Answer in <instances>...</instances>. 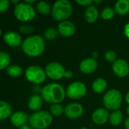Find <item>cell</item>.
I'll return each instance as SVG.
<instances>
[{"instance_id":"obj_1","label":"cell","mask_w":129,"mask_h":129,"mask_svg":"<svg viewBox=\"0 0 129 129\" xmlns=\"http://www.w3.org/2000/svg\"><path fill=\"white\" fill-rule=\"evenodd\" d=\"M22 50L29 57H38L45 50L46 42L40 35H33L26 38L21 44Z\"/></svg>"},{"instance_id":"obj_2","label":"cell","mask_w":129,"mask_h":129,"mask_svg":"<svg viewBox=\"0 0 129 129\" xmlns=\"http://www.w3.org/2000/svg\"><path fill=\"white\" fill-rule=\"evenodd\" d=\"M66 91L62 85L56 82L45 85L41 91V97L47 103L54 104L62 102L65 98Z\"/></svg>"},{"instance_id":"obj_3","label":"cell","mask_w":129,"mask_h":129,"mask_svg":"<svg viewBox=\"0 0 129 129\" xmlns=\"http://www.w3.org/2000/svg\"><path fill=\"white\" fill-rule=\"evenodd\" d=\"M72 11V5L69 1L59 0L53 4L51 14L56 20L62 22L68 20V18L71 17Z\"/></svg>"},{"instance_id":"obj_4","label":"cell","mask_w":129,"mask_h":129,"mask_svg":"<svg viewBox=\"0 0 129 129\" xmlns=\"http://www.w3.org/2000/svg\"><path fill=\"white\" fill-rule=\"evenodd\" d=\"M52 122V114L46 110H40L30 116L29 124L32 128L45 129Z\"/></svg>"},{"instance_id":"obj_5","label":"cell","mask_w":129,"mask_h":129,"mask_svg":"<svg viewBox=\"0 0 129 129\" xmlns=\"http://www.w3.org/2000/svg\"><path fill=\"white\" fill-rule=\"evenodd\" d=\"M122 103V93L116 89H111L106 92L103 98V104L106 110H118Z\"/></svg>"},{"instance_id":"obj_6","label":"cell","mask_w":129,"mask_h":129,"mask_svg":"<svg viewBox=\"0 0 129 129\" xmlns=\"http://www.w3.org/2000/svg\"><path fill=\"white\" fill-rule=\"evenodd\" d=\"M14 14L21 21H29L33 20L36 16L34 8L26 2H20L15 5L14 8Z\"/></svg>"},{"instance_id":"obj_7","label":"cell","mask_w":129,"mask_h":129,"mask_svg":"<svg viewBox=\"0 0 129 129\" xmlns=\"http://www.w3.org/2000/svg\"><path fill=\"white\" fill-rule=\"evenodd\" d=\"M27 79L33 84H41L46 80L45 70L37 65H31L27 67L24 72Z\"/></svg>"},{"instance_id":"obj_8","label":"cell","mask_w":129,"mask_h":129,"mask_svg":"<svg viewBox=\"0 0 129 129\" xmlns=\"http://www.w3.org/2000/svg\"><path fill=\"white\" fill-rule=\"evenodd\" d=\"M87 88L86 85L84 82L78 81L71 83L65 90L66 95L69 98L74 100L81 99L84 97L87 94Z\"/></svg>"},{"instance_id":"obj_9","label":"cell","mask_w":129,"mask_h":129,"mask_svg":"<svg viewBox=\"0 0 129 129\" xmlns=\"http://www.w3.org/2000/svg\"><path fill=\"white\" fill-rule=\"evenodd\" d=\"M65 71L63 65L58 62H51L45 67L46 76L53 80H59L64 77Z\"/></svg>"},{"instance_id":"obj_10","label":"cell","mask_w":129,"mask_h":129,"mask_svg":"<svg viewBox=\"0 0 129 129\" xmlns=\"http://www.w3.org/2000/svg\"><path fill=\"white\" fill-rule=\"evenodd\" d=\"M65 115L70 119L80 118L84 113V107L78 103H70L65 107Z\"/></svg>"},{"instance_id":"obj_11","label":"cell","mask_w":129,"mask_h":129,"mask_svg":"<svg viewBox=\"0 0 129 129\" xmlns=\"http://www.w3.org/2000/svg\"><path fill=\"white\" fill-rule=\"evenodd\" d=\"M113 71L119 77H125L129 74L128 63L124 59H118L113 64Z\"/></svg>"},{"instance_id":"obj_12","label":"cell","mask_w":129,"mask_h":129,"mask_svg":"<svg viewBox=\"0 0 129 129\" xmlns=\"http://www.w3.org/2000/svg\"><path fill=\"white\" fill-rule=\"evenodd\" d=\"M109 113L106 108H98L96 109L92 114L93 122L99 125L106 124L109 119Z\"/></svg>"},{"instance_id":"obj_13","label":"cell","mask_w":129,"mask_h":129,"mask_svg":"<svg viewBox=\"0 0 129 129\" xmlns=\"http://www.w3.org/2000/svg\"><path fill=\"white\" fill-rule=\"evenodd\" d=\"M58 32L64 37H71L76 32L75 25L69 20H65L58 25Z\"/></svg>"},{"instance_id":"obj_14","label":"cell","mask_w":129,"mask_h":129,"mask_svg":"<svg viewBox=\"0 0 129 129\" xmlns=\"http://www.w3.org/2000/svg\"><path fill=\"white\" fill-rule=\"evenodd\" d=\"M98 63L97 60L92 57H87L84 59L79 65V69L81 73L84 74L93 73L97 68Z\"/></svg>"},{"instance_id":"obj_15","label":"cell","mask_w":129,"mask_h":129,"mask_svg":"<svg viewBox=\"0 0 129 129\" xmlns=\"http://www.w3.org/2000/svg\"><path fill=\"white\" fill-rule=\"evenodd\" d=\"M4 42L9 46L17 47L22 44V37L14 31H8L3 36Z\"/></svg>"},{"instance_id":"obj_16","label":"cell","mask_w":129,"mask_h":129,"mask_svg":"<svg viewBox=\"0 0 129 129\" xmlns=\"http://www.w3.org/2000/svg\"><path fill=\"white\" fill-rule=\"evenodd\" d=\"M29 115L23 111H16L10 116V120L14 126L20 128L25 125L27 122H29Z\"/></svg>"},{"instance_id":"obj_17","label":"cell","mask_w":129,"mask_h":129,"mask_svg":"<svg viewBox=\"0 0 129 129\" xmlns=\"http://www.w3.org/2000/svg\"><path fill=\"white\" fill-rule=\"evenodd\" d=\"M43 105V99L39 94H33L28 99L27 106L33 111H35V112L40 111Z\"/></svg>"},{"instance_id":"obj_18","label":"cell","mask_w":129,"mask_h":129,"mask_svg":"<svg viewBox=\"0 0 129 129\" xmlns=\"http://www.w3.org/2000/svg\"><path fill=\"white\" fill-rule=\"evenodd\" d=\"M99 17L98 8L94 5H90L84 11V19L87 23H93L97 20Z\"/></svg>"},{"instance_id":"obj_19","label":"cell","mask_w":129,"mask_h":129,"mask_svg":"<svg viewBox=\"0 0 129 129\" xmlns=\"http://www.w3.org/2000/svg\"><path fill=\"white\" fill-rule=\"evenodd\" d=\"M116 13L119 15H126L129 13V0H119L114 6Z\"/></svg>"},{"instance_id":"obj_20","label":"cell","mask_w":129,"mask_h":129,"mask_svg":"<svg viewBox=\"0 0 129 129\" xmlns=\"http://www.w3.org/2000/svg\"><path fill=\"white\" fill-rule=\"evenodd\" d=\"M11 114L12 109L11 105L5 101H0V120L8 118Z\"/></svg>"},{"instance_id":"obj_21","label":"cell","mask_w":129,"mask_h":129,"mask_svg":"<svg viewBox=\"0 0 129 129\" xmlns=\"http://www.w3.org/2000/svg\"><path fill=\"white\" fill-rule=\"evenodd\" d=\"M92 88L95 93L101 94L107 88V82L103 78H98L94 81L92 84Z\"/></svg>"},{"instance_id":"obj_22","label":"cell","mask_w":129,"mask_h":129,"mask_svg":"<svg viewBox=\"0 0 129 129\" xmlns=\"http://www.w3.org/2000/svg\"><path fill=\"white\" fill-rule=\"evenodd\" d=\"M123 120V114L122 112L119 110L113 111L110 116H109V122L113 126H118L119 125Z\"/></svg>"},{"instance_id":"obj_23","label":"cell","mask_w":129,"mask_h":129,"mask_svg":"<svg viewBox=\"0 0 129 129\" xmlns=\"http://www.w3.org/2000/svg\"><path fill=\"white\" fill-rule=\"evenodd\" d=\"M23 68L17 64H12L7 67V73L11 77H18L23 73Z\"/></svg>"},{"instance_id":"obj_24","label":"cell","mask_w":129,"mask_h":129,"mask_svg":"<svg viewBox=\"0 0 129 129\" xmlns=\"http://www.w3.org/2000/svg\"><path fill=\"white\" fill-rule=\"evenodd\" d=\"M36 8L39 13H40L41 14H44V15H46L51 13V10H52L50 8L49 5L44 1L37 2L36 5Z\"/></svg>"},{"instance_id":"obj_25","label":"cell","mask_w":129,"mask_h":129,"mask_svg":"<svg viewBox=\"0 0 129 129\" xmlns=\"http://www.w3.org/2000/svg\"><path fill=\"white\" fill-rule=\"evenodd\" d=\"M50 113L54 116H60L65 113V108L60 104H52L49 109Z\"/></svg>"},{"instance_id":"obj_26","label":"cell","mask_w":129,"mask_h":129,"mask_svg":"<svg viewBox=\"0 0 129 129\" xmlns=\"http://www.w3.org/2000/svg\"><path fill=\"white\" fill-rule=\"evenodd\" d=\"M11 61L10 54L5 51H0V70L9 66Z\"/></svg>"},{"instance_id":"obj_27","label":"cell","mask_w":129,"mask_h":129,"mask_svg":"<svg viewBox=\"0 0 129 129\" xmlns=\"http://www.w3.org/2000/svg\"><path fill=\"white\" fill-rule=\"evenodd\" d=\"M58 34H59L58 29H56V28H53V27H49V28L46 29L44 31V33H43L45 39H46L48 40H53V39H56L58 36Z\"/></svg>"},{"instance_id":"obj_28","label":"cell","mask_w":129,"mask_h":129,"mask_svg":"<svg viewBox=\"0 0 129 129\" xmlns=\"http://www.w3.org/2000/svg\"><path fill=\"white\" fill-rule=\"evenodd\" d=\"M116 11L114 10V8H110V7H106L104 8L102 11H101V17L103 20H111L112 18H113V17L115 16Z\"/></svg>"},{"instance_id":"obj_29","label":"cell","mask_w":129,"mask_h":129,"mask_svg":"<svg viewBox=\"0 0 129 129\" xmlns=\"http://www.w3.org/2000/svg\"><path fill=\"white\" fill-rule=\"evenodd\" d=\"M104 57H105V59L109 62V63H114L117 59V54L114 51H112V50H109L107 51L105 54H104Z\"/></svg>"},{"instance_id":"obj_30","label":"cell","mask_w":129,"mask_h":129,"mask_svg":"<svg viewBox=\"0 0 129 129\" xmlns=\"http://www.w3.org/2000/svg\"><path fill=\"white\" fill-rule=\"evenodd\" d=\"M33 31H34V27L31 25L25 24L20 26V32L22 33L29 34V33H32Z\"/></svg>"},{"instance_id":"obj_31","label":"cell","mask_w":129,"mask_h":129,"mask_svg":"<svg viewBox=\"0 0 129 129\" xmlns=\"http://www.w3.org/2000/svg\"><path fill=\"white\" fill-rule=\"evenodd\" d=\"M8 6H9L8 0H0V13H2L5 11H6Z\"/></svg>"},{"instance_id":"obj_32","label":"cell","mask_w":129,"mask_h":129,"mask_svg":"<svg viewBox=\"0 0 129 129\" xmlns=\"http://www.w3.org/2000/svg\"><path fill=\"white\" fill-rule=\"evenodd\" d=\"M76 2L81 5V6H90V5H93V3H94V1L93 0H77Z\"/></svg>"},{"instance_id":"obj_33","label":"cell","mask_w":129,"mask_h":129,"mask_svg":"<svg viewBox=\"0 0 129 129\" xmlns=\"http://www.w3.org/2000/svg\"><path fill=\"white\" fill-rule=\"evenodd\" d=\"M73 76H74V74H73V72L71 70H66L65 73L64 77L66 79H71L73 77Z\"/></svg>"},{"instance_id":"obj_34","label":"cell","mask_w":129,"mask_h":129,"mask_svg":"<svg viewBox=\"0 0 129 129\" xmlns=\"http://www.w3.org/2000/svg\"><path fill=\"white\" fill-rule=\"evenodd\" d=\"M42 89H43V88H41L39 85H36L33 88V91L36 93V94H38V93H40V94H41Z\"/></svg>"},{"instance_id":"obj_35","label":"cell","mask_w":129,"mask_h":129,"mask_svg":"<svg viewBox=\"0 0 129 129\" xmlns=\"http://www.w3.org/2000/svg\"><path fill=\"white\" fill-rule=\"evenodd\" d=\"M124 33L125 35V36L129 39V22L127 23L124 27Z\"/></svg>"},{"instance_id":"obj_36","label":"cell","mask_w":129,"mask_h":129,"mask_svg":"<svg viewBox=\"0 0 129 129\" xmlns=\"http://www.w3.org/2000/svg\"><path fill=\"white\" fill-rule=\"evenodd\" d=\"M18 129H32V128L30 127V125H27V124H25V125H24L21 126L20 128H18Z\"/></svg>"},{"instance_id":"obj_37","label":"cell","mask_w":129,"mask_h":129,"mask_svg":"<svg viewBox=\"0 0 129 129\" xmlns=\"http://www.w3.org/2000/svg\"><path fill=\"white\" fill-rule=\"evenodd\" d=\"M99 57V53L97 52V51H94V52H93V54H92V58H94V59H95V60H97V58Z\"/></svg>"},{"instance_id":"obj_38","label":"cell","mask_w":129,"mask_h":129,"mask_svg":"<svg viewBox=\"0 0 129 129\" xmlns=\"http://www.w3.org/2000/svg\"><path fill=\"white\" fill-rule=\"evenodd\" d=\"M125 127L126 129H129V117L125 121Z\"/></svg>"},{"instance_id":"obj_39","label":"cell","mask_w":129,"mask_h":129,"mask_svg":"<svg viewBox=\"0 0 129 129\" xmlns=\"http://www.w3.org/2000/svg\"><path fill=\"white\" fill-rule=\"evenodd\" d=\"M35 2H36L35 0H24V2H26L27 4H29V5H30V4H32V3H33Z\"/></svg>"},{"instance_id":"obj_40","label":"cell","mask_w":129,"mask_h":129,"mask_svg":"<svg viewBox=\"0 0 129 129\" xmlns=\"http://www.w3.org/2000/svg\"><path fill=\"white\" fill-rule=\"evenodd\" d=\"M125 101H126V102L129 104V91L127 93V94L125 96Z\"/></svg>"},{"instance_id":"obj_41","label":"cell","mask_w":129,"mask_h":129,"mask_svg":"<svg viewBox=\"0 0 129 129\" xmlns=\"http://www.w3.org/2000/svg\"><path fill=\"white\" fill-rule=\"evenodd\" d=\"M11 2L12 3H14V4H16V5H17L18 3H20V1L19 0H11Z\"/></svg>"},{"instance_id":"obj_42","label":"cell","mask_w":129,"mask_h":129,"mask_svg":"<svg viewBox=\"0 0 129 129\" xmlns=\"http://www.w3.org/2000/svg\"><path fill=\"white\" fill-rule=\"evenodd\" d=\"M94 2H95L97 4H99V3H102L103 1L102 0H95V1H94Z\"/></svg>"},{"instance_id":"obj_43","label":"cell","mask_w":129,"mask_h":129,"mask_svg":"<svg viewBox=\"0 0 129 129\" xmlns=\"http://www.w3.org/2000/svg\"><path fill=\"white\" fill-rule=\"evenodd\" d=\"M126 111H127V113L128 114V116H129V106L127 107V110H126Z\"/></svg>"},{"instance_id":"obj_44","label":"cell","mask_w":129,"mask_h":129,"mask_svg":"<svg viewBox=\"0 0 129 129\" xmlns=\"http://www.w3.org/2000/svg\"><path fill=\"white\" fill-rule=\"evenodd\" d=\"M79 129H88V128H85V127H82V128H79Z\"/></svg>"},{"instance_id":"obj_45","label":"cell","mask_w":129,"mask_h":129,"mask_svg":"<svg viewBox=\"0 0 129 129\" xmlns=\"http://www.w3.org/2000/svg\"><path fill=\"white\" fill-rule=\"evenodd\" d=\"M1 35H2V29H1V28H0V36H1Z\"/></svg>"}]
</instances>
